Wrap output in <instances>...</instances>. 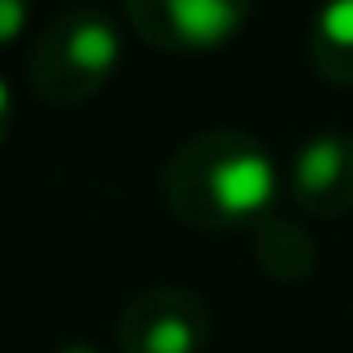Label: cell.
<instances>
[{
  "label": "cell",
  "instance_id": "obj_4",
  "mask_svg": "<svg viewBox=\"0 0 353 353\" xmlns=\"http://www.w3.org/2000/svg\"><path fill=\"white\" fill-rule=\"evenodd\" d=\"M255 0H125L139 41L165 54H210L246 27Z\"/></svg>",
  "mask_w": 353,
  "mask_h": 353
},
{
  "label": "cell",
  "instance_id": "obj_1",
  "mask_svg": "<svg viewBox=\"0 0 353 353\" xmlns=\"http://www.w3.org/2000/svg\"><path fill=\"white\" fill-rule=\"evenodd\" d=\"M286 174L255 134L201 130L183 139L161 170V197L170 215L201 233L255 228L277 210Z\"/></svg>",
  "mask_w": 353,
  "mask_h": 353
},
{
  "label": "cell",
  "instance_id": "obj_2",
  "mask_svg": "<svg viewBox=\"0 0 353 353\" xmlns=\"http://www.w3.org/2000/svg\"><path fill=\"white\" fill-rule=\"evenodd\" d=\"M121 68V27L99 5H68L32 36L27 81L54 108L94 99Z\"/></svg>",
  "mask_w": 353,
  "mask_h": 353
},
{
  "label": "cell",
  "instance_id": "obj_7",
  "mask_svg": "<svg viewBox=\"0 0 353 353\" xmlns=\"http://www.w3.org/2000/svg\"><path fill=\"white\" fill-rule=\"evenodd\" d=\"M313 72L331 85H353V0H322L309 23Z\"/></svg>",
  "mask_w": 353,
  "mask_h": 353
},
{
  "label": "cell",
  "instance_id": "obj_3",
  "mask_svg": "<svg viewBox=\"0 0 353 353\" xmlns=\"http://www.w3.org/2000/svg\"><path fill=\"white\" fill-rule=\"evenodd\" d=\"M215 322L188 286H143L117 313V349L121 353H206Z\"/></svg>",
  "mask_w": 353,
  "mask_h": 353
},
{
  "label": "cell",
  "instance_id": "obj_6",
  "mask_svg": "<svg viewBox=\"0 0 353 353\" xmlns=\"http://www.w3.org/2000/svg\"><path fill=\"white\" fill-rule=\"evenodd\" d=\"M250 246H255V264L282 286L304 282L318 268V241H313V233L300 219H286L277 210L250 228Z\"/></svg>",
  "mask_w": 353,
  "mask_h": 353
},
{
  "label": "cell",
  "instance_id": "obj_5",
  "mask_svg": "<svg viewBox=\"0 0 353 353\" xmlns=\"http://www.w3.org/2000/svg\"><path fill=\"white\" fill-rule=\"evenodd\" d=\"M286 192L304 215L340 219L353 210V134H309L286 161Z\"/></svg>",
  "mask_w": 353,
  "mask_h": 353
},
{
  "label": "cell",
  "instance_id": "obj_9",
  "mask_svg": "<svg viewBox=\"0 0 353 353\" xmlns=\"http://www.w3.org/2000/svg\"><path fill=\"white\" fill-rule=\"evenodd\" d=\"M9 130H14V90H9V81L0 77V148H5Z\"/></svg>",
  "mask_w": 353,
  "mask_h": 353
},
{
  "label": "cell",
  "instance_id": "obj_10",
  "mask_svg": "<svg viewBox=\"0 0 353 353\" xmlns=\"http://www.w3.org/2000/svg\"><path fill=\"white\" fill-rule=\"evenodd\" d=\"M54 353H108V349H99V345H90V340H72V345H59Z\"/></svg>",
  "mask_w": 353,
  "mask_h": 353
},
{
  "label": "cell",
  "instance_id": "obj_8",
  "mask_svg": "<svg viewBox=\"0 0 353 353\" xmlns=\"http://www.w3.org/2000/svg\"><path fill=\"white\" fill-rule=\"evenodd\" d=\"M36 18V0H0V50L27 41Z\"/></svg>",
  "mask_w": 353,
  "mask_h": 353
}]
</instances>
